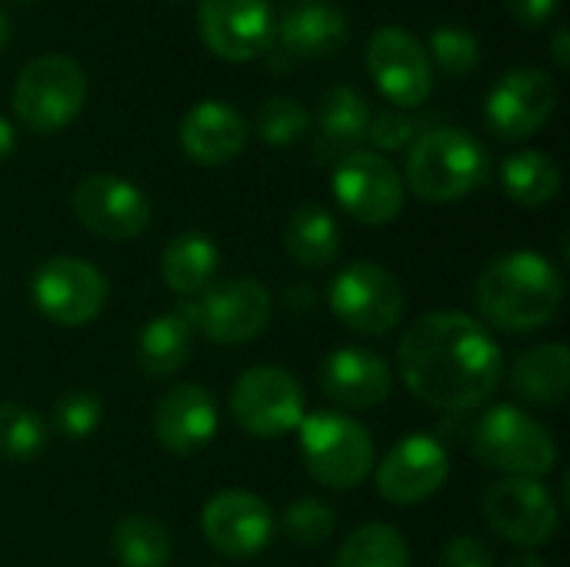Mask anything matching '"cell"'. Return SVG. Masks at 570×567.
I'll use <instances>...</instances> for the list:
<instances>
[{"label": "cell", "mask_w": 570, "mask_h": 567, "mask_svg": "<svg viewBox=\"0 0 570 567\" xmlns=\"http://www.w3.org/2000/svg\"><path fill=\"white\" fill-rule=\"evenodd\" d=\"M397 378L428 408L471 411L501 388L504 351L484 321L464 311H431L401 334Z\"/></svg>", "instance_id": "cell-1"}, {"label": "cell", "mask_w": 570, "mask_h": 567, "mask_svg": "<svg viewBox=\"0 0 570 567\" xmlns=\"http://www.w3.org/2000/svg\"><path fill=\"white\" fill-rule=\"evenodd\" d=\"M564 271L541 251H511L484 264L474 284L478 321L508 331L531 334L548 328L564 307Z\"/></svg>", "instance_id": "cell-2"}, {"label": "cell", "mask_w": 570, "mask_h": 567, "mask_svg": "<svg viewBox=\"0 0 570 567\" xmlns=\"http://www.w3.org/2000/svg\"><path fill=\"white\" fill-rule=\"evenodd\" d=\"M491 177L488 147L461 127H428L407 150L404 187L428 204H454Z\"/></svg>", "instance_id": "cell-3"}, {"label": "cell", "mask_w": 570, "mask_h": 567, "mask_svg": "<svg viewBox=\"0 0 570 567\" xmlns=\"http://www.w3.org/2000/svg\"><path fill=\"white\" fill-rule=\"evenodd\" d=\"M297 448L307 475L331 491L361 488L377 465L371 431L344 411H314L297 428Z\"/></svg>", "instance_id": "cell-4"}, {"label": "cell", "mask_w": 570, "mask_h": 567, "mask_svg": "<svg viewBox=\"0 0 570 567\" xmlns=\"http://www.w3.org/2000/svg\"><path fill=\"white\" fill-rule=\"evenodd\" d=\"M471 451L484 468L504 478H548L558 468L554 434L518 404L484 411L474 428Z\"/></svg>", "instance_id": "cell-5"}, {"label": "cell", "mask_w": 570, "mask_h": 567, "mask_svg": "<svg viewBox=\"0 0 570 567\" xmlns=\"http://www.w3.org/2000/svg\"><path fill=\"white\" fill-rule=\"evenodd\" d=\"M13 114L33 134L70 127L87 104V74L67 53H43L20 67L13 80Z\"/></svg>", "instance_id": "cell-6"}, {"label": "cell", "mask_w": 570, "mask_h": 567, "mask_svg": "<svg viewBox=\"0 0 570 567\" xmlns=\"http://www.w3.org/2000/svg\"><path fill=\"white\" fill-rule=\"evenodd\" d=\"M230 418L250 438L274 441L294 434L307 418L304 384L277 364H257L240 371L230 388Z\"/></svg>", "instance_id": "cell-7"}, {"label": "cell", "mask_w": 570, "mask_h": 567, "mask_svg": "<svg viewBox=\"0 0 570 567\" xmlns=\"http://www.w3.org/2000/svg\"><path fill=\"white\" fill-rule=\"evenodd\" d=\"M327 301L334 317L361 338L391 334L407 311L401 281L374 261H354L341 267L327 287Z\"/></svg>", "instance_id": "cell-8"}, {"label": "cell", "mask_w": 570, "mask_h": 567, "mask_svg": "<svg viewBox=\"0 0 570 567\" xmlns=\"http://www.w3.org/2000/svg\"><path fill=\"white\" fill-rule=\"evenodd\" d=\"M184 314L194 331L214 344H247L267 331L274 317V294L254 277H227L187 301Z\"/></svg>", "instance_id": "cell-9"}, {"label": "cell", "mask_w": 570, "mask_h": 567, "mask_svg": "<svg viewBox=\"0 0 570 567\" xmlns=\"http://www.w3.org/2000/svg\"><path fill=\"white\" fill-rule=\"evenodd\" d=\"M107 297L104 271L83 257H47L30 274V301L57 328H87L100 317Z\"/></svg>", "instance_id": "cell-10"}, {"label": "cell", "mask_w": 570, "mask_h": 567, "mask_svg": "<svg viewBox=\"0 0 570 567\" xmlns=\"http://www.w3.org/2000/svg\"><path fill=\"white\" fill-rule=\"evenodd\" d=\"M331 190L337 207L364 227L394 224L404 211V177L377 150H354L334 164Z\"/></svg>", "instance_id": "cell-11"}, {"label": "cell", "mask_w": 570, "mask_h": 567, "mask_svg": "<svg viewBox=\"0 0 570 567\" xmlns=\"http://www.w3.org/2000/svg\"><path fill=\"white\" fill-rule=\"evenodd\" d=\"M491 531L518 548H541L561 528V508L541 478H501L481 501Z\"/></svg>", "instance_id": "cell-12"}, {"label": "cell", "mask_w": 570, "mask_h": 567, "mask_svg": "<svg viewBox=\"0 0 570 567\" xmlns=\"http://www.w3.org/2000/svg\"><path fill=\"white\" fill-rule=\"evenodd\" d=\"M367 70L377 90L404 110L428 104L434 90V60L421 37L404 27H377L367 40Z\"/></svg>", "instance_id": "cell-13"}, {"label": "cell", "mask_w": 570, "mask_h": 567, "mask_svg": "<svg viewBox=\"0 0 570 567\" xmlns=\"http://www.w3.org/2000/svg\"><path fill=\"white\" fill-rule=\"evenodd\" d=\"M558 110V84L541 67H511L488 90L484 117L501 140H528Z\"/></svg>", "instance_id": "cell-14"}, {"label": "cell", "mask_w": 570, "mask_h": 567, "mask_svg": "<svg viewBox=\"0 0 570 567\" xmlns=\"http://www.w3.org/2000/svg\"><path fill=\"white\" fill-rule=\"evenodd\" d=\"M277 518L271 511V505L244 488H227L217 491L204 511H200V531L204 541L230 561H247L257 558L271 538H274Z\"/></svg>", "instance_id": "cell-15"}, {"label": "cell", "mask_w": 570, "mask_h": 567, "mask_svg": "<svg viewBox=\"0 0 570 567\" xmlns=\"http://www.w3.org/2000/svg\"><path fill=\"white\" fill-rule=\"evenodd\" d=\"M197 30L210 53L244 63L274 47L277 17L271 0H197Z\"/></svg>", "instance_id": "cell-16"}, {"label": "cell", "mask_w": 570, "mask_h": 567, "mask_svg": "<svg viewBox=\"0 0 570 567\" xmlns=\"http://www.w3.org/2000/svg\"><path fill=\"white\" fill-rule=\"evenodd\" d=\"M451 478V454L431 434H407L401 438L377 465H374V488L387 505H421L434 498Z\"/></svg>", "instance_id": "cell-17"}, {"label": "cell", "mask_w": 570, "mask_h": 567, "mask_svg": "<svg viewBox=\"0 0 570 567\" xmlns=\"http://www.w3.org/2000/svg\"><path fill=\"white\" fill-rule=\"evenodd\" d=\"M70 204L80 227L104 241H134L150 224L147 194L117 174H87L73 187Z\"/></svg>", "instance_id": "cell-18"}, {"label": "cell", "mask_w": 570, "mask_h": 567, "mask_svg": "<svg viewBox=\"0 0 570 567\" xmlns=\"http://www.w3.org/2000/svg\"><path fill=\"white\" fill-rule=\"evenodd\" d=\"M220 431L217 398L194 381L174 384L154 408V438L167 454L190 458L204 451Z\"/></svg>", "instance_id": "cell-19"}, {"label": "cell", "mask_w": 570, "mask_h": 567, "mask_svg": "<svg viewBox=\"0 0 570 567\" xmlns=\"http://www.w3.org/2000/svg\"><path fill=\"white\" fill-rule=\"evenodd\" d=\"M321 391L341 411H374L394 391L391 364L371 348H337L321 361Z\"/></svg>", "instance_id": "cell-20"}, {"label": "cell", "mask_w": 570, "mask_h": 567, "mask_svg": "<svg viewBox=\"0 0 570 567\" xmlns=\"http://www.w3.org/2000/svg\"><path fill=\"white\" fill-rule=\"evenodd\" d=\"M180 147L200 167H224L247 147V120L224 100H200L180 120Z\"/></svg>", "instance_id": "cell-21"}, {"label": "cell", "mask_w": 570, "mask_h": 567, "mask_svg": "<svg viewBox=\"0 0 570 567\" xmlns=\"http://www.w3.org/2000/svg\"><path fill=\"white\" fill-rule=\"evenodd\" d=\"M194 334L197 331L187 321L184 307L154 314L137 334V348H134L137 371L150 381H167L180 374L194 354Z\"/></svg>", "instance_id": "cell-22"}, {"label": "cell", "mask_w": 570, "mask_h": 567, "mask_svg": "<svg viewBox=\"0 0 570 567\" xmlns=\"http://www.w3.org/2000/svg\"><path fill=\"white\" fill-rule=\"evenodd\" d=\"M367 124H371V107L357 87L341 84V87L327 90L321 100V114H317L314 157L321 164H327V160H341V157L354 154L361 147V140L367 137Z\"/></svg>", "instance_id": "cell-23"}, {"label": "cell", "mask_w": 570, "mask_h": 567, "mask_svg": "<svg viewBox=\"0 0 570 567\" xmlns=\"http://www.w3.org/2000/svg\"><path fill=\"white\" fill-rule=\"evenodd\" d=\"M277 37H281V50H287L291 57H327L347 43L351 20L341 7L304 3L281 17Z\"/></svg>", "instance_id": "cell-24"}, {"label": "cell", "mask_w": 570, "mask_h": 567, "mask_svg": "<svg viewBox=\"0 0 570 567\" xmlns=\"http://www.w3.org/2000/svg\"><path fill=\"white\" fill-rule=\"evenodd\" d=\"M511 391L534 408H561L570 391L568 344L551 341L528 348L511 368Z\"/></svg>", "instance_id": "cell-25"}, {"label": "cell", "mask_w": 570, "mask_h": 567, "mask_svg": "<svg viewBox=\"0 0 570 567\" xmlns=\"http://www.w3.org/2000/svg\"><path fill=\"white\" fill-rule=\"evenodd\" d=\"M217 274H220V247L204 231L177 234L160 254V277L177 297L194 301L217 281Z\"/></svg>", "instance_id": "cell-26"}, {"label": "cell", "mask_w": 570, "mask_h": 567, "mask_svg": "<svg viewBox=\"0 0 570 567\" xmlns=\"http://www.w3.org/2000/svg\"><path fill=\"white\" fill-rule=\"evenodd\" d=\"M284 247L304 271H324L341 254V224L324 204H301L284 227Z\"/></svg>", "instance_id": "cell-27"}, {"label": "cell", "mask_w": 570, "mask_h": 567, "mask_svg": "<svg viewBox=\"0 0 570 567\" xmlns=\"http://www.w3.org/2000/svg\"><path fill=\"white\" fill-rule=\"evenodd\" d=\"M110 551L120 567H167L174 558V538L154 515L130 511L114 525Z\"/></svg>", "instance_id": "cell-28"}, {"label": "cell", "mask_w": 570, "mask_h": 567, "mask_svg": "<svg viewBox=\"0 0 570 567\" xmlns=\"http://www.w3.org/2000/svg\"><path fill=\"white\" fill-rule=\"evenodd\" d=\"M561 167L544 150H518L501 164V187L521 207H548L561 194Z\"/></svg>", "instance_id": "cell-29"}, {"label": "cell", "mask_w": 570, "mask_h": 567, "mask_svg": "<svg viewBox=\"0 0 570 567\" xmlns=\"http://www.w3.org/2000/svg\"><path fill=\"white\" fill-rule=\"evenodd\" d=\"M334 567H411V545L394 525L371 521L341 541Z\"/></svg>", "instance_id": "cell-30"}, {"label": "cell", "mask_w": 570, "mask_h": 567, "mask_svg": "<svg viewBox=\"0 0 570 567\" xmlns=\"http://www.w3.org/2000/svg\"><path fill=\"white\" fill-rule=\"evenodd\" d=\"M47 441L50 428L33 408L20 401H0V461L30 465L47 451Z\"/></svg>", "instance_id": "cell-31"}, {"label": "cell", "mask_w": 570, "mask_h": 567, "mask_svg": "<svg viewBox=\"0 0 570 567\" xmlns=\"http://www.w3.org/2000/svg\"><path fill=\"white\" fill-rule=\"evenodd\" d=\"M311 127V114L301 100L277 94L267 97L254 114V130L267 147H294Z\"/></svg>", "instance_id": "cell-32"}, {"label": "cell", "mask_w": 570, "mask_h": 567, "mask_svg": "<svg viewBox=\"0 0 570 567\" xmlns=\"http://www.w3.org/2000/svg\"><path fill=\"white\" fill-rule=\"evenodd\" d=\"M281 528L297 548H321L324 541L334 538L337 518H334L331 505H324L321 498H297L284 508Z\"/></svg>", "instance_id": "cell-33"}, {"label": "cell", "mask_w": 570, "mask_h": 567, "mask_svg": "<svg viewBox=\"0 0 570 567\" xmlns=\"http://www.w3.org/2000/svg\"><path fill=\"white\" fill-rule=\"evenodd\" d=\"M100 424H104V401L94 391H70L57 398L47 428L67 441H83V438H94Z\"/></svg>", "instance_id": "cell-34"}, {"label": "cell", "mask_w": 570, "mask_h": 567, "mask_svg": "<svg viewBox=\"0 0 570 567\" xmlns=\"http://www.w3.org/2000/svg\"><path fill=\"white\" fill-rule=\"evenodd\" d=\"M428 53L431 60H438V67L451 77H468L474 74L478 60H481V47L478 37L464 27H438L428 40Z\"/></svg>", "instance_id": "cell-35"}, {"label": "cell", "mask_w": 570, "mask_h": 567, "mask_svg": "<svg viewBox=\"0 0 570 567\" xmlns=\"http://www.w3.org/2000/svg\"><path fill=\"white\" fill-rule=\"evenodd\" d=\"M421 134H424V130H421V120H417L414 114L387 110V114H381V117H371L367 137H364V140H371L374 150L381 154V150H404V147H411Z\"/></svg>", "instance_id": "cell-36"}, {"label": "cell", "mask_w": 570, "mask_h": 567, "mask_svg": "<svg viewBox=\"0 0 570 567\" xmlns=\"http://www.w3.org/2000/svg\"><path fill=\"white\" fill-rule=\"evenodd\" d=\"M438 567H498V558L478 535H458L444 545Z\"/></svg>", "instance_id": "cell-37"}, {"label": "cell", "mask_w": 570, "mask_h": 567, "mask_svg": "<svg viewBox=\"0 0 570 567\" xmlns=\"http://www.w3.org/2000/svg\"><path fill=\"white\" fill-rule=\"evenodd\" d=\"M561 0H504V7L511 10V17L524 27H544L554 20Z\"/></svg>", "instance_id": "cell-38"}, {"label": "cell", "mask_w": 570, "mask_h": 567, "mask_svg": "<svg viewBox=\"0 0 570 567\" xmlns=\"http://www.w3.org/2000/svg\"><path fill=\"white\" fill-rule=\"evenodd\" d=\"M13 150H17V130H13V124L0 114V164H3Z\"/></svg>", "instance_id": "cell-39"}, {"label": "cell", "mask_w": 570, "mask_h": 567, "mask_svg": "<svg viewBox=\"0 0 570 567\" xmlns=\"http://www.w3.org/2000/svg\"><path fill=\"white\" fill-rule=\"evenodd\" d=\"M568 27H558L554 30V37H551V53H554V60H558V67H568L570 63V53H568Z\"/></svg>", "instance_id": "cell-40"}, {"label": "cell", "mask_w": 570, "mask_h": 567, "mask_svg": "<svg viewBox=\"0 0 570 567\" xmlns=\"http://www.w3.org/2000/svg\"><path fill=\"white\" fill-rule=\"evenodd\" d=\"M10 37H13V23H10V17H7V13L0 10V53L7 50Z\"/></svg>", "instance_id": "cell-41"}, {"label": "cell", "mask_w": 570, "mask_h": 567, "mask_svg": "<svg viewBox=\"0 0 570 567\" xmlns=\"http://www.w3.org/2000/svg\"><path fill=\"white\" fill-rule=\"evenodd\" d=\"M504 567H548L538 555H518V558H511Z\"/></svg>", "instance_id": "cell-42"}, {"label": "cell", "mask_w": 570, "mask_h": 567, "mask_svg": "<svg viewBox=\"0 0 570 567\" xmlns=\"http://www.w3.org/2000/svg\"><path fill=\"white\" fill-rule=\"evenodd\" d=\"M314 3H317V0H314Z\"/></svg>", "instance_id": "cell-43"}]
</instances>
